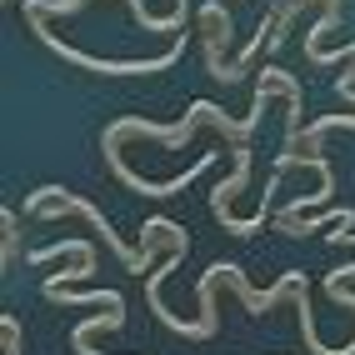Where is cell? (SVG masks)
<instances>
[{"label": "cell", "instance_id": "cell-1", "mask_svg": "<svg viewBox=\"0 0 355 355\" xmlns=\"http://www.w3.org/2000/svg\"><path fill=\"white\" fill-rule=\"evenodd\" d=\"M26 216H80V220H90V225L101 230L105 250L121 260L130 275H140V270H150V266H155L160 241H165V245H175V250H191V235H185L175 220H165V216H155V220L140 225V250H130L121 235L105 225V216H101V210L90 205L85 196H70V191H60V185H40V191H31V196H26Z\"/></svg>", "mask_w": 355, "mask_h": 355}, {"label": "cell", "instance_id": "cell-2", "mask_svg": "<svg viewBox=\"0 0 355 355\" xmlns=\"http://www.w3.org/2000/svg\"><path fill=\"white\" fill-rule=\"evenodd\" d=\"M220 280H225V286L245 300V311H250V315H266L270 305H280L286 295L311 291V286H305V270H286L270 291H255L250 280H245V270L235 266V260H216V266H210V270L196 280V305H200V330H205V336H216V320H220V315H216V286H220Z\"/></svg>", "mask_w": 355, "mask_h": 355}, {"label": "cell", "instance_id": "cell-3", "mask_svg": "<svg viewBox=\"0 0 355 355\" xmlns=\"http://www.w3.org/2000/svg\"><path fill=\"white\" fill-rule=\"evenodd\" d=\"M20 15L31 20V31L51 45L60 60L80 65V70H96V76H155V70H171V65L180 60V51H185V40H180V45H171V51H160V55H150V60H101V55H85V51H76V45H65L51 26H45V15H31V10H20Z\"/></svg>", "mask_w": 355, "mask_h": 355}, {"label": "cell", "instance_id": "cell-4", "mask_svg": "<svg viewBox=\"0 0 355 355\" xmlns=\"http://www.w3.org/2000/svg\"><path fill=\"white\" fill-rule=\"evenodd\" d=\"M200 35H205V76H216L220 85H235L230 60H225V40H230V15L220 10V0L200 6Z\"/></svg>", "mask_w": 355, "mask_h": 355}, {"label": "cell", "instance_id": "cell-5", "mask_svg": "<svg viewBox=\"0 0 355 355\" xmlns=\"http://www.w3.org/2000/svg\"><path fill=\"white\" fill-rule=\"evenodd\" d=\"M320 225H355V210L350 205H336V210H320V216H275V230L280 235H311V230H320Z\"/></svg>", "mask_w": 355, "mask_h": 355}, {"label": "cell", "instance_id": "cell-6", "mask_svg": "<svg viewBox=\"0 0 355 355\" xmlns=\"http://www.w3.org/2000/svg\"><path fill=\"white\" fill-rule=\"evenodd\" d=\"M45 295L60 300V305H105V311H125V295L121 291H70V286L45 280Z\"/></svg>", "mask_w": 355, "mask_h": 355}, {"label": "cell", "instance_id": "cell-7", "mask_svg": "<svg viewBox=\"0 0 355 355\" xmlns=\"http://www.w3.org/2000/svg\"><path fill=\"white\" fill-rule=\"evenodd\" d=\"M350 280H355V260H350V266H336V270L325 275V295L336 300V305H345V311H355ZM325 355H355V340H350V345H336V350H325Z\"/></svg>", "mask_w": 355, "mask_h": 355}, {"label": "cell", "instance_id": "cell-8", "mask_svg": "<svg viewBox=\"0 0 355 355\" xmlns=\"http://www.w3.org/2000/svg\"><path fill=\"white\" fill-rule=\"evenodd\" d=\"M121 325H125V311H105V315H90V320H80L76 330H70V345H76V350H85L96 330H121Z\"/></svg>", "mask_w": 355, "mask_h": 355}, {"label": "cell", "instance_id": "cell-9", "mask_svg": "<svg viewBox=\"0 0 355 355\" xmlns=\"http://www.w3.org/2000/svg\"><path fill=\"white\" fill-rule=\"evenodd\" d=\"M0 230H6V250H0V270H15V245H20V230H15V210H10V205L0 210Z\"/></svg>", "mask_w": 355, "mask_h": 355}, {"label": "cell", "instance_id": "cell-10", "mask_svg": "<svg viewBox=\"0 0 355 355\" xmlns=\"http://www.w3.org/2000/svg\"><path fill=\"white\" fill-rule=\"evenodd\" d=\"M0 336H6V355H20V350H26V336H20V320H15V315H0Z\"/></svg>", "mask_w": 355, "mask_h": 355}]
</instances>
